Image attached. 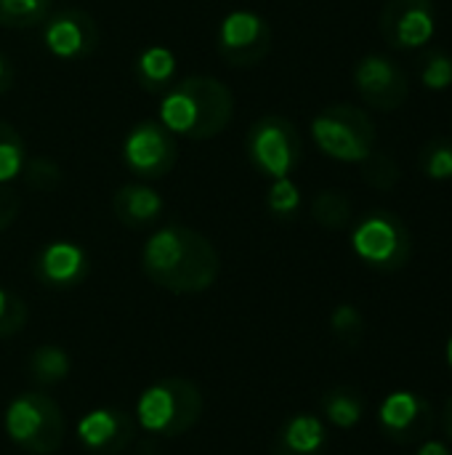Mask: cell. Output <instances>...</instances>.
I'll return each mask as SVG.
<instances>
[{"mask_svg": "<svg viewBox=\"0 0 452 455\" xmlns=\"http://www.w3.org/2000/svg\"><path fill=\"white\" fill-rule=\"evenodd\" d=\"M178 160L176 136L160 120H141L123 141V163L139 179H163Z\"/></svg>", "mask_w": 452, "mask_h": 455, "instance_id": "obj_9", "label": "cell"}, {"mask_svg": "<svg viewBox=\"0 0 452 455\" xmlns=\"http://www.w3.org/2000/svg\"><path fill=\"white\" fill-rule=\"evenodd\" d=\"M3 427L11 443L29 455H53L64 443L61 408L43 392H27L11 400Z\"/></svg>", "mask_w": 452, "mask_h": 455, "instance_id": "obj_4", "label": "cell"}, {"mask_svg": "<svg viewBox=\"0 0 452 455\" xmlns=\"http://www.w3.org/2000/svg\"><path fill=\"white\" fill-rule=\"evenodd\" d=\"M141 269L157 288L176 296H194L218 280L221 256L197 229L168 224L144 243Z\"/></svg>", "mask_w": 452, "mask_h": 455, "instance_id": "obj_1", "label": "cell"}, {"mask_svg": "<svg viewBox=\"0 0 452 455\" xmlns=\"http://www.w3.org/2000/svg\"><path fill=\"white\" fill-rule=\"evenodd\" d=\"M381 429L400 445H421L432 437L437 416L429 400L413 392H394L381 405Z\"/></svg>", "mask_w": 452, "mask_h": 455, "instance_id": "obj_13", "label": "cell"}, {"mask_svg": "<svg viewBox=\"0 0 452 455\" xmlns=\"http://www.w3.org/2000/svg\"><path fill=\"white\" fill-rule=\"evenodd\" d=\"M21 179L32 192H53L61 184V168L51 157H29L21 168Z\"/></svg>", "mask_w": 452, "mask_h": 455, "instance_id": "obj_29", "label": "cell"}, {"mask_svg": "<svg viewBox=\"0 0 452 455\" xmlns=\"http://www.w3.org/2000/svg\"><path fill=\"white\" fill-rule=\"evenodd\" d=\"M24 163H27V147L21 133L11 123L0 120V184H8L16 176H21Z\"/></svg>", "mask_w": 452, "mask_h": 455, "instance_id": "obj_23", "label": "cell"}, {"mask_svg": "<svg viewBox=\"0 0 452 455\" xmlns=\"http://www.w3.org/2000/svg\"><path fill=\"white\" fill-rule=\"evenodd\" d=\"M245 152L250 165L269 179H288L304 160V141L293 120L264 115L248 128Z\"/></svg>", "mask_w": 452, "mask_h": 455, "instance_id": "obj_6", "label": "cell"}, {"mask_svg": "<svg viewBox=\"0 0 452 455\" xmlns=\"http://www.w3.org/2000/svg\"><path fill=\"white\" fill-rule=\"evenodd\" d=\"M272 40H274V35H272L269 21L250 8L226 13L216 29L218 56L229 67H240V69L261 64L272 51Z\"/></svg>", "mask_w": 452, "mask_h": 455, "instance_id": "obj_8", "label": "cell"}, {"mask_svg": "<svg viewBox=\"0 0 452 455\" xmlns=\"http://www.w3.org/2000/svg\"><path fill=\"white\" fill-rule=\"evenodd\" d=\"M330 328H333L336 339H338L344 347H349V349H357L360 341H362V336H365V320H362L360 309L352 307V304H341V307L333 312Z\"/></svg>", "mask_w": 452, "mask_h": 455, "instance_id": "obj_28", "label": "cell"}, {"mask_svg": "<svg viewBox=\"0 0 452 455\" xmlns=\"http://www.w3.org/2000/svg\"><path fill=\"white\" fill-rule=\"evenodd\" d=\"M202 416V392L194 381L170 376L147 387L136 403V419L141 429L155 437H181Z\"/></svg>", "mask_w": 452, "mask_h": 455, "instance_id": "obj_3", "label": "cell"}, {"mask_svg": "<svg viewBox=\"0 0 452 455\" xmlns=\"http://www.w3.org/2000/svg\"><path fill=\"white\" fill-rule=\"evenodd\" d=\"M416 455H450V451H448V445H442L437 440H424Z\"/></svg>", "mask_w": 452, "mask_h": 455, "instance_id": "obj_33", "label": "cell"}, {"mask_svg": "<svg viewBox=\"0 0 452 455\" xmlns=\"http://www.w3.org/2000/svg\"><path fill=\"white\" fill-rule=\"evenodd\" d=\"M314 144L338 163H362L376 149V128L354 104H330L312 120Z\"/></svg>", "mask_w": 452, "mask_h": 455, "instance_id": "obj_5", "label": "cell"}, {"mask_svg": "<svg viewBox=\"0 0 452 455\" xmlns=\"http://www.w3.org/2000/svg\"><path fill=\"white\" fill-rule=\"evenodd\" d=\"M27 325V304L21 296L0 288V339L16 336Z\"/></svg>", "mask_w": 452, "mask_h": 455, "instance_id": "obj_30", "label": "cell"}, {"mask_svg": "<svg viewBox=\"0 0 452 455\" xmlns=\"http://www.w3.org/2000/svg\"><path fill=\"white\" fill-rule=\"evenodd\" d=\"M421 83L429 91H448L452 85V56L442 48H432L418 61Z\"/></svg>", "mask_w": 452, "mask_h": 455, "instance_id": "obj_27", "label": "cell"}, {"mask_svg": "<svg viewBox=\"0 0 452 455\" xmlns=\"http://www.w3.org/2000/svg\"><path fill=\"white\" fill-rule=\"evenodd\" d=\"M43 43L53 59L83 61L99 48V27L80 8H61L43 21Z\"/></svg>", "mask_w": 452, "mask_h": 455, "instance_id": "obj_12", "label": "cell"}, {"mask_svg": "<svg viewBox=\"0 0 452 455\" xmlns=\"http://www.w3.org/2000/svg\"><path fill=\"white\" fill-rule=\"evenodd\" d=\"M352 248L362 264L376 272H400L413 253V237L405 221L392 211L362 216L352 232Z\"/></svg>", "mask_w": 452, "mask_h": 455, "instance_id": "obj_7", "label": "cell"}, {"mask_svg": "<svg viewBox=\"0 0 452 455\" xmlns=\"http://www.w3.org/2000/svg\"><path fill=\"white\" fill-rule=\"evenodd\" d=\"M234 115L232 91L208 75H192L170 85L160 101V123L192 141H205L224 133Z\"/></svg>", "mask_w": 452, "mask_h": 455, "instance_id": "obj_2", "label": "cell"}, {"mask_svg": "<svg viewBox=\"0 0 452 455\" xmlns=\"http://www.w3.org/2000/svg\"><path fill=\"white\" fill-rule=\"evenodd\" d=\"M69 355L61 349V347H37L29 357V373L37 384L43 387H51V384H59L69 376Z\"/></svg>", "mask_w": 452, "mask_h": 455, "instance_id": "obj_21", "label": "cell"}, {"mask_svg": "<svg viewBox=\"0 0 452 455\" xmlns=\"http://www.w3.org/2000/svg\"><path fill=\"white\" fill-rule=\"evenodd\" d=\"M322 413L338 429H352L362 421V413H365L362 395L352 387H336L322 397Z\"/></svg>", "mask_w": 452, "mask_h": 455, "instance_id": "obj_19", "label": "cell"}, {"mask_svg": "<svg viewBox=\"0 0 452 455\" xmlns=\"http://www.w3.org/2000/svg\"><path fill=\"white\" fill-rule=\"evenodd\" d=\"M13 85V67L8 61V56L0 53V93H5Z\"/></svg>", "mask_w": 452, "mask_h": 455, "instance_id": "obj_32", "label": "cell"}, {"mask_svg": "<svg viewBox=\"0 0 452 455\" xmlns=\"http://www.w3.org/2000/svg\"><path fill=\"white\" fill-rule=\"evenodd\" d=\"M328 445L325 424L312 413L290 416L272 440V455H320Z\"/></svg>", "mask_w": 452, "mask_h": 455, "instance_id": "obj_17", "label": "cell"}, {"mask_svg": "<svg viewBox=\"0 0 452 455\" xmlns=\"http://www.w3.org/2000/svg\"><path fill=\"white\" fill-rule=\"evenodd\" d=\"M88 253L67 240L48 243L37 256H35V277L53 288V291H67L80 285L88 277Z\"/></svg>", "mask_w": 452, "mask_h": 455, "instance_id": "obj_15", "label": "cell"}, {"mask_svg": "<svg viewBox=\"0 0 452 455\" xmlns=\"http://www.w3.org/2000/svg\"><path fill=\"white\" fill-rule=\"evenodd\" d=\"M352 200L338 189H322L312 203V219L330 232H341L352 224Z\"/></svg>", "mask_w": 452, "mask_h": 455, "instance_id": "obj_20", "label": "cell"}, {"mask_svg": "<svg viewBox=\"0 0 452 455\" xmlns=\"http://www.w3.org/2000/svg\"><path fill=\"white\" fill-rule=\"evenodd\" d=\"M133 437V421L117 408H96L77 424V440L93 455H120Z\"/></svg>", "mask_w": 452, "mask_h": 455, "instance_id": "obj_14", "label": "cell"}, {"mask_svg": "<svg viewBox=\"0 0 452 455\" xmlns=\"http://www.w3.org/2000/svg\"><path fill=\"white\" fill-rule=\"evenodd\" d=\"M19 211H21V197L0 184V232H5L16 221Z\"/></svg>", "mask_w": 452, "mask_h": 455, "instance_id": "obj_31", "label": "cell"}, {"mask_svg": "<svg viewBox=\"0 0 452 455\" xmlns=\"http://www.w3.org/2000/svg\"><path fill=\"white\" fill-rule=\"evenodd\" d=\"M354 88L378 112H394L408 101L410 83L405 69L381 53H368L354 67Z\"/></svg>", "mask_w": 452, "mask_h": 455, "instance_id": "obj_11", "label": "cell"}, {"mask_svg": "<svg viewBox=\"0 0 452 455\" xmlns=\"http://www.w3.org/2000/svg\"><path fill=\"white\" fill-rule=\"evenodd\" d=\"M448 365H450V371H452V339L448 341Z\"/></svg>", "mask_w": 452, "mask_h": 455, "instance_id": "obj_35", "label": "cell"}, {"mask_svg": "<svg viewBox=\"0 0 452 455\" xmlns=\"http://www.w3.org/2000/svg\"><path fill=\"white\" fill-rule=\"evenodd\" d=\"M176 53L165 45H147L133 61V80L147 93H163L173 85Z\"/></svg>", "mask_w": 452, "mask_h": 455, "instance_id": "obj_18", "label": "cell"}, {"mask_svg": "<svg viewBox=\"0 0 452 455\" xmlns=\"http://www.w3.org/2000/svg\"><path fill=\"white\" fill-rule=\"evenodd\" d=\"M163 197L147 184H125L112 195V213L128 229H147L163 216Z\"/></svg>", "mask_w": 452, "mask_h": 455, "instance_id": "obj_16", "label": "cell"}, {"mask_svg": "<svg viewBox=\"0 0 452 455\" xmlns=\"http://www.w3.org/2000/svg\"><path fill=\"white\" fill-rule=\"evenodd\" d=\"M378 29L397 51H416L437 35L434 0H384Z\"/></svg>", "mask_w": 452, "mask_h": 455, "instance_id": "obj_10", "label": "cell"}, {"mask_svg": "<svg viewBox=\"0 0 452 455\" xmlns=\"http://www.w3.org/2000/svg\"><path fill=\"white\" fill-rule=\"evenodd\" d=\"M266 208L274 219L288 221L301 211V189L298 184L288 179H272V187L266 192Z\"/></svg>", "mask_w": 452, "mask_h": 455, "instance_id": "obj_26", "label": "cell"}, {"mask_svg": "<svg viewBox=\"0 0 452 455\" xmlns=\"http://www.w3.org/2000/svg\"><path fill=\"white\" fill-rule=\"evenodd\" d=\"M53 0H0V27L32 29L51 13Z\"/></svg>", "mask_w": 452, "mask_h": 455, "instance_id": "obj_22", "label": "cell"}, {"mask_svg": "<svg viewBox=\"0 0 452 455\" xmlns=\"http://www.w3.org/2000/svg\"><path fill=\"white\" fill-rule=\"evenodd\" d=\"M442 427H445L448 437L452 440V397L448 400V405H445V413H442Z\"/></svg>", "mask_w": 452, "mask_h": 455, "instance_id": "obj_34", "label": "cell"}, {"mask_svg": "<svg viewBox=\"0 0 452 455\" xmlns=\"http://www.w3.org/2000/svg\"><path fill=\"white\" fill-rule=\"evenodd\" d=\"M362 179H365L368 187H373L378 192H389V189H394L400 184L402 171H400V163L389 152L373 149L362 160Z\"/></svg>", "mask_w": 452, "mask_h": 455, "instance_id": "obj_25", "label": "cell"}, {"mask_svg": "<svg viewBox=\"0 0 452 455\" xmlns=\"http://www.w3.org/2000/svg\"><path fill=\"white\" fill-rule=\"evenodd\" d=\"M418 168L432 181H450L452 179V139L437 136L426 141L418 152Z\"/></svg>", "mask_w": 452, "mask_h": 455, "instance_id": "obj_24", "label": "cell"}]
</instances>
